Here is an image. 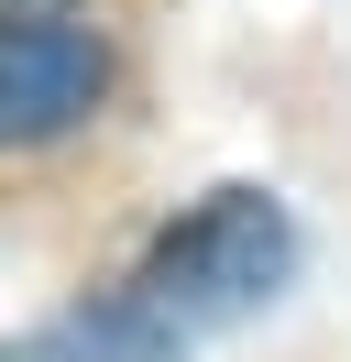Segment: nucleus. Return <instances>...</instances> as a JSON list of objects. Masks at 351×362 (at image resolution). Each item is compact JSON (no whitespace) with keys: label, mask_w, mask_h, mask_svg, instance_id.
I'll return each instance as SVG.
<instances>
[{"label":"nucleus","mask_w":351,"mask_h":362,"mask_svg":"<svg viewBox=\"0 0 351 362\" xmlns=\"http://www.w3.org/2000/svg\"><path fill=\"white\" fill-rule=\"evenodd\" d=\"M285 264H297V242H285L275 198L219 187V198L197 209L187 230H165V242L143 252L132 308L165 318V329H187V318H231V308H253V296H275V286H285Z\"/></svg>","instance_id":"f257e3e1"},{"label":"nucleus","mask_w":351,"mask_h":362,"mask_svg":"<svg viewBox=\"0 0 351 362\" xmlns=\"http://www.w3.org/2000/svg\"><path fill=\"white\" fill-rule=\"evenodd\" d=\"M11 23H66V0H0V33Z\"/></svg>","instance_id":"7ed1b4c3"},{"label":"nucleus","mask_w":351,"mask_h":362,"mask_svg":"<svg viewBox=\"0 0 351 362\" xmlns=\"http://www.w3.org/2000/svg\"><path fill=\"white\" fill-rule=\"evenodd\" d=\"M110 55L77 23H11L0 33V143H55L99 110Z\"/></svg>","instance_id":"f03ea898"}]
</instances>
